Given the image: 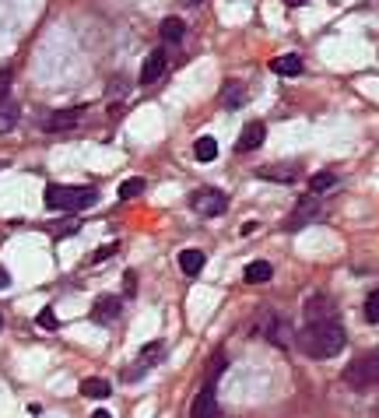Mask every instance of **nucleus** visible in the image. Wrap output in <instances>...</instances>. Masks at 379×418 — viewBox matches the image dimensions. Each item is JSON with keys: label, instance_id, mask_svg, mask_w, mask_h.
<instances>
[{"label": "nucleus", "instance_id": "2", "mask_svg": "<svg viewBox=\"0 0 379 418\" xmlns=\"http://www.w3.org/2000/svg\"><path fill=\"white\" fill-rule=\"evenodd\" d=\"M99 200L95 187H64V183H49L46 187V207L49 211H84Z\"/></svg>", "mask_w": 379, "mask_h": 418}, {"label": "nucleus", "instance_id": "21", "mask_svg": "<svg viewBox=\"0 0 379 418\" xmlns=\"http://www.w3.org/2000/svg\"><path fill=\"white\" fill-rule=\"evenodd\" d=\"M193 155H197L200 162H215V159H218V141H215V137H197Z\"/></svg>", "mask_w": 379, "mask_h": 418}, {"label": "nucleus", "instance_id": "16", "mask_svg": "<svg viewBox=\"0 0 379 418\" xmlns=\"http://www.w3.org/2000/svg\"><path fill=\"white\" fill-rule=\"evenodd\" d=\"M271 275H274V267H271L267 260H253V264L246 267V281H249V285H264V281H271Z\"/></svg>", "mask_w": 379, "mask_h": 418}, {"label": "nucleus", "instance_id": "29", "mask_svg": "<svg viewBox=\"0 0 379 418\" xmlns=\"http://www.w3.org/2000/svg\"><path fill=\"white\" fill-rule=\"evenodd\" d=\"M8 285H11V275H8V267L0 264V288H8Z\"/></svg>", "mask_w": 379, "mask_h": 418}, {"label": "nucleus", "instance_id": "18", "mask_svg": "<svg viewBox=\"0 0 379 418\" xmlns=\"http://www.w3.org/2000/svg\"><path fill=\"white\" fill-rule=\"evenodd\" d=\"M81 394H84V397L102 401V397H109V394H112V386H109L106 380H99V376H95V380H81Z\"/></svg>", "mask_w": 379, "mask_h": 418}, {"label": "nucleus", "instance_id": "32", "mask_svg": "<svg viewBox=\"0 0 379 418\" xmlns=\"http://www.w3.org/2000/svg\"><path fill=\"white\" fill-rule=\"evenodd\" d=\"M92 418H112V415H109V411H95Z\"/></svg>", "mask_w": 379, "mask_h": 418}, {"label": "nucleus", "instance_id": "14", "mask_svg": "<svg viewBox=\"0 0 379 418\" xmlns=\"http://www.w3.org/2000/svg\"><path fill=\"white\" fill-rule=\"evenodd\" d=\"M204 264H208V253H204V250H183V253H180L183 275H200V271H204Z\"/></svg>", "mask_w": 379, "mask_h": 418}, {"label": "nucleus", "instance_id": "26", "mask_svg": "<svg viewBox=\"0 0 379 418\" xmlns=\"http://www.w3.org/2000/svg\"><path fill=\"white\" fill-rule=\"evenodd\" d=\"M116 250H120V243H106V246H99V250L88 257V264H102V260H109Z\"/></svg>", "mask_w": 379, "mask_h": 418}, {"label": "nucleus", "instance_id": "1", "mask_svg": "<svg viewBox=\"0 0 379 418\" xmlns=\"http://www.w3.org/2000/svg\"><path fill=\"white\" fill-rule=\"evenodd\" d=\"M299 348L309 355V358H334L344 351L347 345V334H344V327L334 320V323H306L302 331L295 334Z\"/></svg>", "mask_w": 379, "mask_h": 418}, {"label": "nucleus", "instance_id": "19", "mask_svg": "<svg viewBox=\"0 0 379 418\" xmlns=\"http://www.w3.org/2000/svg\"><path fill=\"white\" fill-rule=\"evenodd\" d=\"M271 71H274V74H299V71H302V60H299L295 53L278 56V60H271Z\"/></svg>", "mask_w": 379, "mask_h": 418}, {"label": "nucleus", "instance_id": "33", "mask_svg": "<svg viewBox=\"0 0 379 418\" xmlns=\"http://www.w3.org/2000/svg\"><path fill=\"white\" fill-rule=\"evenodd\" d=\"M0 327H4V313H0Z\"/></svg>", "mask_w": 379, "mask_h": 418}, {"label": "nucleus", "instance_id": "8", "mask_svg": "<svg viewBox=\"0 0 379 418\" xmlns=\"http://www.w3.org/2000/svg\"><path fill=\"white\" fill-rule=\"evenodd\" d=\"M120 310H123V299L120 295H99L95 306H92V320L95 323H112L116 316H120Z\"/></svg>", "mask_w": 379, "mask_h": 418}, {"label": "nucleus", "instance_id": "20", "mask_svg": "<svg viewBox=\"0 0 379 418\" xmlns=\"http://www.w3.org/2000/svg\"><path fill=\"white\" fill-rule=\"evenodd\" d=\"M337 187V176L334 172H316L313 179H309V194H316V197H323L327 190H334Z\"/></svg>", "mask_w": 379, "mask_h": 418}, {"label": "nucleus", "instance_id": "3", "mask_svg": "<svg viewBox=\"0 0 379 418\" xmlns=\"http://www.w3.org/2000/svg\"><path fill=\"white\" fill-rule=\"evenodd\" d=\"M344 383L355 386V391H372V386H379V351L352 358V362L344 366Z\"/></svg>", "mask_w": 379, "mask_h": 418}, {"label": "nucleus", "instance_id": "15", "mask_svg": "<svg viewBox=\"0 0 379 418\" xmlns=\"http://www.w3.org/2000/svg\"><path fill=\"white\" fill-rule=\"evenodd\" d=\"M243 102H246V88H243L239 81H228L225 92H221V106H225V109H239Z\"/></svg>", "mask_w": 379, "mask_h": 418}, {"label": "nucleus", "instance_id": "24", "mask_svg": "<svg viewBox=\"0 0 379 418\" xmlns=\"http://www.w3.org/2000/svg\"><path fill=\"white\" fill-rule=\"evenodd\" d=\"M140 194H144V179L140 176H130V179H123V183H120V200H134Z\"/></svg>", "mask_w": 379, "mask_h": 418}, {"label": "nucleus", "instance_id": "10", "mask_svg": "<svg viewBox=\"0 0 379 418\" xmlns=\"http://www.w3.org/2000/svg\"><path fill=\"white\" fill-rule=\"evenodd\" d=\"M190 418H218V404H215V391H211V386H204V391L193 397Z\"/></svg>", "mask_w": 379, "mask_h": 418}, {"label": "nucleus", "instance_id": "25", "mask_svg": "<svg viewBox=\"0 0 379 418\" xmlns=\"http://www.w3.org/2000/svg\"><path fill=\"white\" fill-rule=\"evenodd\" d=\"M365 320L369 323H379V288L369 292V299H365Z\"/></svg>", "mask_w": 379, "mask_h": 418}, {"label": "nucleus", "instance_id": "4", "mask_svg": "<svg viewBox=\"0 0 379 418\" xmlns=\"http://www.w3.org/2000/svg\"><path fill=\"white\" fill-rule=\"evenodd\" d=\"M190 207H193L197 215H204V218H215V215H225L228 197L221 190H215V187H204V190H193Z\"/></svg>", "mask_w": 379, "mask_h": 418}, {"label": "nucleus", "instance_id": "11", "mask_svg": "<svg viewBox=\"0 0 379 418\" xmlns=\"http://www.w3.org/2000/svg\"><path fill=\"white\" fill-rule=\"evenodd\" d=\"M264 137H267V127L260 124V119H253V124H246L243 134H239V152H256V148L264 144Z\"/></svg>", "mask_w": 379, "mask_h": 418}, {"label": "nucleus", "instance_id": "9", "mask_svg": "<svg viewBox=\"0 0 379 418\" xmlns=\"http://www.w3.org/2000/svg\"><path fill=\"white\" fill-rule=\"evenodd\" d=\"M165 67H169V56H165V49H151L148 56H144V64H140V81H144V84L158 81V78L165 74Z\"/></svg>", "mask_w": 379, "mask_h": 418}, {"label": "nucleus", "instance_id": "5", "mask_svg": "<svg viewBox=\"0 0 379 418\" xmlns=\"http://www.w3.org/2000/svg\"><path fill=\"white\" fill-rule=\"evenodd\" d=\"M260 334H264L271 345H278V348H288L291 338H295V334H291V323L284 316H274V313L260 320Z\"/></svg>", "mask_w": 379, "mask_h": 418}, {"label": "nucleus", "instance_id": "17", "mask_svg": "<svg viewBox=\"0 0 379 418\" xmlns=\"http://www.w3.org/2000/svg\"><path fill=\"white\" fill-rule=\"evenodd\" d=\"M158 32H162V43H180V39L186 36V25H183L180 18H165Z\"/></svg>", "mask_w": 379, "mask_h": 418}, {"label": "nucleus", "instance_id": "30", "mask_svg": "<svg viewBox=\"0 0 379 418\" xmlns=\"http://www.w3.org/2000/svg\"><path fill=\"white\" fill-rule=\"evenodd\" d=\"M134 288H137V278H134V275H127V295H134Z\"/></svg>", "mask_w": 379, "mask_h": 418}, {"label": "nucleus", "instance_id": "28", "mask_svg": "<svg viewBox=\"0 0 379 418\" xmlns=\"http://www.w3.org/2000/svg\"><path fill=\"white\" fill-rule=\"evenodd\" d=\"M8 92H11V74H0V106L8 102Z\"/></svg>", "mask_w": 379, "mask_h": 418}, {"label": "nucleus", "instance_id": "23", "mask_svg": "<svg viewBox=\"0 0 379 418\" xmlns=\"http://www.w3.org/2000/svg\"><path fill=\"white\" fill-rule=\"evenodd\" d=\"M18 127V106L14 102H4L0 106V134H8Z\"/></svg>", "mask_w": 379, "mask_h": 418}, {"label": "nucleus", "instance_id": "27", "mask_svg": "<svg viewBox=\"0 0 379 418\" xmlns=\"http://www.w3.org/2000/svg\"><path fill=\"white\" fill-rule=\"evenodd\" d=\"M36 323H39V327H46V331H56V327H60V320H56V313H53L49 306L36 316Z\"/></svg>", "mask_w": 379, "mask_h": 418}, {"label": "nucleus", "instance_id": "7", "mask_svg": "<svg viewBox=\"0 0 379 418\" xmlns=\"http://www.w3.org/2000/svg\"><path fill=\"white\" fill-rule=\"evenodd\" d=\"M334 313H337V306L327 295H309L306 299V320L309 323H334Z\"/></svg>", "mask_w": 379, "mask_h": 418}, {"label": "nucleus", "instance_id": "13", "mask_svg": "<svg viewBox=\"0 0 379 418\" xmlns=\"http://www.w3.org/2000/svg\"><path fill=\"white\" fill-rule=\"evenodd\" d=\"M77 119H81V113L77 109H56L49 119H46V130H71V127H77Z\"/></svg>", "mask_w": 379, "mask_h": 418}, {"label": "nucleus", "instance_id": "34", "mask_svg": "<svg viewBox=\"0 0 379 418\" xmlns=\"http://www.w3.org/2000/svg\"><path fill=\"white\" fill-rule=\"evenodd\" d=\"M186 4H200V0H186Z\"/></svg>", "mask_w": 379, "mask_h": 418}, {"label": "nucleus", "instance_id": "22", "mask_svg": "<svg viewBox=\"0 0 379 418\" xmlns=\"http://www.w3.org/2000/svg\"><path fill=\"white\" fill-rule=\"evenodd\" d=\"M162 351H165V345L162 341H151V345H144L140 348V355H137V362H140V369H151L158 358H162Z\"/></svg>", "mask_w": 379, "mask_h": 418}, {"label": "nucleus", "instance_id": "6", "mask_svg": "<svg viewBox=\"0 0 379 418\" xmlns=\"http://www.w3.org/2000/svg\"><path fill=\"white\" fill-rule=\"evenodd\" d=\"M316 215H319V197L309 194V197H302V200L295 204V211L288 215L284 229H288V232H299V229H306L309 222H316Z\"/></svg>", "mask_w": 379, "mask_h": 418}, {"label": "nucleus", "instance_id": "31", "mask_svg": "<svg viewBox=\"0 0 379 418\" xmlns=\"http://www.w3.org/2000/svg\"><path fill=\"white\" fill-rule=\"evenodd\" d=\"M284 4H288V8H302V4H306V0H284Z\"/></svg>", "mask_w": 379, "mask_h": 418}, {"label": "nucleus", "instance_id": "12", "mask_svg": "<svg viewBox=\"0 0 379 418\" xmlns=\"http://www.w3.org/2000/svg\"><path fill=\"white\" fill-rule=\"evenodd\" d=\"M256 179H274V183H295V179H299V169H291V165H260V169H256Z\"/></svg>", "mask_w": 379, "mask_h": 418}]
</instances>
